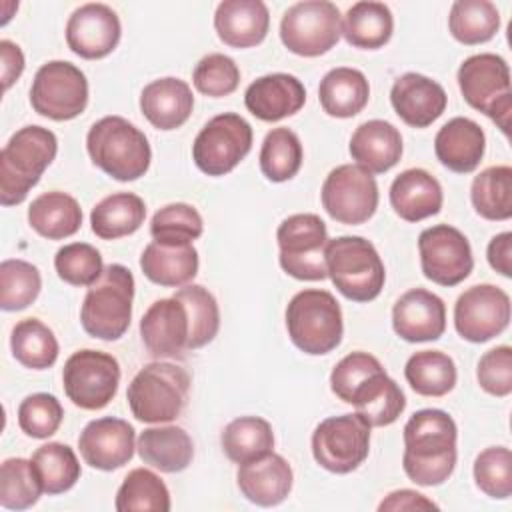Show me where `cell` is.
Masks as SVG:
<instances>
[{
    "instance_id": "cell-1",
    "label": "cell",
    "mask_w": 512,
    "mask_h": 512,
    "mask_svg": "<svg viewBox=\"0 0 512 512\" xmlns=\"http://www.w3.org/2000/svg\"><path fill=\"white\" fill-rule=\"evenodd\" d=\"M458 428L454 418L438 408H424L404 426L402 468L418 486H440L456 468Z\"/></svg>"
},
{
    "instance_id": "cell-2",
    "label": "cell",
    "mask_w": 512,
    "mask_h": 512,
    "mask_svg": "<svg viewBox=\"0 0 512 512\" xmlns=\"http://www.w3.org/2000/svg\"><path fill=\"white\" fill-rule=\"evenodd\" d=\"M58 152L56 134L44 126H24L16 130L0 152V202L14 206L26 200L40 182L44 170Z\"/></svg>"
},
{
    "instance_id": "cell-3",
    "label": "cell",
    "mask_w": 512,
    "mask_h": 512,
    "mask_svg": "<svg viewBox=\"0 0 512 512\" xmlns=\"http://www.w3.org/2000/svg\"><path fill=\"white\" fill-rule=\"evenodd\" d=\"M86 150L94 166L120 182H132L150 168L152 150L146 134L122 116H104L86 134Z\"/></svg>"
},
{
    "instance_id": "cell-4",
    "label": "cell",
    "mask_w": 512,
    "mask_h": 512,
    "mask_svg": "<svg viewBox=\"0 0 512 512\" xmlns=\"http://www.w3.org/2000/svg\"><path fill=\"white\" fill-rule=\"evenodd\" d=\"M324 262L332 284L352 302H370L384 288V262L374 244L362 236L328 240Z\"/></svg>"
},
{
    "instance_id": "cell-5",
    "label": "cell",
    "mask_w": 512,
    "mask_h": 512,
    "mask_svg": "<svg viewBox=\"0 0 512 512\" xmlns=\"http://www.w3.org/2000/svg\"><path fill=\"white\" fill-rule=\"evenodd\" d=\"M134 276L122 264H108L100 278L88 286L80 308V322L88 336L118 340L130 326Z\"/></svg>"
},
{
    "instance_id": "cell-6",
    "label": "cell",
    "mask_w": 512,
    "mask_h": 512,
    "mask_svg": "<svg viewBox=\"0 0 512 512\" xmlns=\"http://www.w3.org/2000/svg\"><path fill=\"white\" fill-rule=\"evenodd\" d=\"M190 374L172 362H150L138 370L126 390L130 412L148 424L172 422L186 406Z\"/></svg>"
},
{
    "instance_id": "cell-7",
    "label": "cell",
    "mask_w": 512,
    "mask_h": 512,
    "mask_svg": "<svg viewBox=\"0 0 512 512\" xmlns=\"http://www.w3.org/2000/svg\"><path fill=\"white\" fill-rule=\"evenodd\" d=\"M286 328L292 344L304 354H328L344 334L340 304L328 290H300L286 306Z\"/></svg>"
},
{
    "instance_id": "cell-8",
    "label": "cell",
    "mask_w": 512,
    "mask_h": 512,
    "mask_svg": "<svg viewBox=\"0 0 512 512\" xmlns=\"http://www.w3.org/2000/svg\"><path fill=\"white\" fill-rule=\"evenodd\" d=\"M458 88L464 100L486 114L508 136L512 92L510 68L506 60L492 52H480L466 58L458 68Z\"/></svg>"
},
{
    "instance_id": "cell-9",
    "label": "cell",
    "mask_w": 512,
    "mask_h": 512,
    "mask_svg": "<svg viewBox=\"0 0 512 512\" xmlns=\"http://www.w3.org/2000/svg\"><path fill=\"white\" fill-rule=\"evenodd\" d=\"M342 36V14L328 0H304L292 4L280 20L282 44L298 56L326 54Z\"/></svg>"
},
{
    "instance_id": "cell-10",
    "label": "cell",
    "mask_w": 512,
    "mask_h": 512,
    "mask_svg": "<svg viewBox=\"0 0 512 512\" xmlns=\"http://www.w3.org/2000/svg\"><path fill=\"white\" fill-rule=\"evenodd\" d=\"M280 266L296 280H324L328 276L324 248L328 244L326 224L318 214H292L276 232Z\"/></svg>"
},
{
    "instance_id": "cell-11",
    "label": "cell",
    "mask_w": 512,
    "mask_h": 512,
    "mask_svg": "<svg viewBox=\"0 0 512 512\" xmlns=\"http://www.w3.org/2000/svg\"><path fill=\"white\" fill-rule=\"evenodd\" d=\"M370 424L360 412L324 418L312 432V456L328 472L348 474L370 452Z\"/></svg>"
},
{
    "instance_id": "cell-12",
    "label": "cell",
    "mask_w": 512,
    "mask_h": 512,
    "mask_svg": "<svg viewBox=\"0 0 512 512\" xmlns=\"http://www.w3.org/2000/svg\"><path fill=\"white\" fill-rule=\"evenodd\" d=\"M30 104L36 114L64 122L80 116L88 104L84 72L66 60H50L38 68L30 86Z\"/></svg>"
},
{
    "instance_id": "cell-13",
    "label": "cell",
    "mask_w": 512,
    "mask_h": 512,
    "mask_svg": "<svg viewBox=\"0 0 512 512\" xmlns=\"http://www.w3.org/2000/svg\"><path fill=\"white\" fill-rule=\"evenodd\" d=\"M252 148V126L234 112L210 118L192 144V160L208 176L232 172Z\"/></svg>"
},
{
    "instance_id": "cell-14",
    "label": "cell",
    "mask_w": 512,
    "mask_h": 512,
    "mask_svg": "<svg viewBox=\"0 0 512 512\" xmlns=\"http://www.w3.org/2000/svg\"><path fill=\"white\" fill-rule=\"evenodd\" d=\"M120 384L118 360L102 350L74 352L62 370V386L68 400L82 410H100L110 404Z\"/></svg>"
},
{
    "instance_id": "cell-15",
    "label": "cell",
    "mask_w": 512,
    "mask_h": 512,
    "mask_svg": "<svg viewBox=\"0 0 512 512\" xmlns=\"http://www.w3.org/2000/svg\"><path fill=\"white\" fill-rule=\"evenodd\" d=\"M320 198L332 220L356 226L374 216L378 208V184L362 166L340 164L328 172Z\"/></svg>"
},
{
    "instance_id": "cell-16",
    "label": "cell",
    "mask_w": 512,
    "mask_h": 512,
    "mask_svg": "<svg viewBox=\"0 0 512 512\" xmlns=\"http://www.w3.org/2000/svg\"><path fill=\"white\" fill-rule=\"evenodd\" d=\"M420 266L428 280L440 286H456L474 268L468 238L450 224H436L418 236Z\"/></svg>"
},
{
    "instance_id": "cell-17",
    "label": "cell",
    "mask_w": 512,
    "mask_h": 512,
    "mask_svg": "<svg viewBox=\"0 0 512 512\" xmlns=\"http://www.w3.org/2000/svg\"><path fill=\"white\" fill-rule=\"evenodd\" d=\"M510 324V296L494 284L466 288L454 304L456 332L474 344L502 334Z\"/></svg>"
},
{
    "instance_id": "cell-18",
    "label": "cell",
    "mask_w": 512,
    "mask_h": 512,
    "mask_svg": "<svg viewBox=\"0 0 512 512\" xmlns=\"http://www.w3.org/2000/svg\"><path fill=\"white\" fill-rule=\"evenodd\" d=\"M120 36L122 26L118 14L100 2L78 6L66 24V44L84 60L108 56L118 46Z\"/></svg>"
},
{
    "instance_id": "cell-19",
    "label": "cell",
    "mask_w": 512,
    "mask_h": 512,
    "mask_svg": "<svg viewBox=\"0 0 512 512\" xmlns=\"http://www.w3.org/2000/svg\"><path fill=\"white\" fill-rule=\"evenodd\" d=\"M136 434L128 420L104 416L88 422L78 436V450L84 462L96 470H116L134 456Z\"/></svg>"
},
{
    "instance_id": "cell-20",
    "label": "cell",
    "mask_w": 512,
    "mask_h": 512,
    "mask_svg": "<svg viewBox=\"0 0 512 512\" xmlns=\"http://www.w3.org/2000/svg\"><path fill=\"white\" fill-rule=\"evenodd\" d=\"M140 336L154 358H182L188 350L190 320L184 304L170 296L160 298L144 312Z\"/></svg>"
},
{
    "instance_id": "cell-21",
    "label": "cell",
    "mask_w": 512,
    "mask_h": 512,
    "mask_svg": "<svg viewBox=\"0 0 512 512\" xmlns=\"http://www.w3.org/2000/svg\"><path fill=\"white\" fill-rule=\"evenodd\" d=\"M392 328L406 342L438 340L446 330V304L430 290L412 288L396 300Z\"/></svg>"
},
{
    "instance_id": "cell-22",
    "label": "cell",
    "mask_w": 512,
    "mask_h": 512,
    "mask_svg": "<svg viewBox=\"0 0 512 512\" xmlns=\"http://www.w3.org/2000/svg\"><path fill=\"white\" fill-rule=\"evenodd\" d=\"M390 102L402 122L412 128H426L442 116L448 96L436 80L418 72H406L394 80Z\"/></svg>"
},
{
    "instance_id": "cell-23",
    "label": "cell",
    "mask_w": 512,
    "mask_h": 512,
    "mask_svg": "<svg viewBox=\"0 0 512 512\" xmlns=\"http://www.w3.org/2000/svg\"><path fill=\"white\" fill-rule=\"evenodd\" d=\"M306 102L304 84L286 72L256 78L244 92V104L262 122H278L296 114Z\"/></svg>"
},
{
    "instance_id": "cell-24",
    "label": "cell",
    "mask_w": 512,
    "mask_h": 512,
    "mask_svg": "<svg viewBox=\"0 0 512 512\" xmlns=\"http://www.w3.org/2000/svg\"><path fill=\"white\" fill-rule=\"evenodd\" d=\"M236 482L242 496L252 504L276 506L288 498L294 474L284 456L268 452L256 460L238 464Z\"/></svg>"
},
{
    "instance_id": "cell-25",
    "label": "cell",
    "mask_w": 512,
    "mask_h": 512,
    "mask_svg": "<svg viewBox=\"0 0 512 512\" xmlns=\"http://www.w3.org/2000/svg\"><path fill=\"white\" fill-rule=\"evenodd\" d=\"M270 26V12L262 0H224L216 6L214 28L230 48L260 44Z\"/></svg>"
},
{
    "instance_id": "cell-26",
    "label": "cell",
    "mask_w": 512,
    "mask_h": 512,
    "mask_svg": "<svg viewBox=\"0 0 512 512\" xmlns=\"http://www.w3.org/2000/svg\"><path fill=\"white\" fill-rule=\"evenodd\" d=\"M486 150V136L480 124L456 116L448 120L434 138V152L442 166L456 174H468L478 168Z\"/></svg>"
},
{
    "instance_id": "cell-27",
    "label": "cell",
    "mask_w": 512,
    "mask_h": 512,
    "mask_svg": "<svg viewBox=\"0 0 512 512\" xmlns=\"http://www.w3.org/2000/svg\"><path fill=\"white\" fill-rule=\"evenodd\" d=\"M194 96L188 82L166 76L152 80L140 94V110L144 118L158 130H176L192 114Z\"/></svg>"
},
{
    "instance_id": "cell-28",
    "label": "cell",
    "mask_w": 512,
    "mask_h": 512,
    "mask_svg": "<svg viewBox=\"0 0 512 512\" xmlns=\"http://www.w3.org/2000/svg\"><path fill=\"white\" fill-rule=\"evenodd\" d=\"M350 156L370 174H384L402 158L400 130L386 120L360 124L350 138Z\"/></svg>"
},
{
    "instance_id": "cell-29",
    "label": "cell",
    "mask_w": 512,
    "mask_h": 512,
    "mask_svg": "<svg viewBox=\"0 0 512 512\" xmlns=\"http://www.w3.org/2000/svg\"><path fill=\"white\" fill-rule=\"evenodd\" d=\"M444 202L440 182L424 168L400 172L390 186V204L406 222H420L440 212Z\"/></svg>"
},
{
    "instance_id": "cell-30",
    "label": "cell",
    "mask_w": 512,
    "mask_h": 512,
    "mask_svg": "<svg viewBox=\"0 0 512 512\" xmlns=\"http://www.w3.org/2000/svg\"><path fill=\"white\" fill-rule=\"evenodd\" d=\"M136 448L144 464L166 474L186 470L194 458L192 438L176 424L146 428L138 436Z\"/></svg>"
},
{
    "instance_id": "cell-31",
    "label": "cell",
    "mask_w": 512,
    "mask_h": 512,
    "mask_svg": "<svg viewBox=\"0 0 512 512\" xmlns=\"http://www.w3.org/2000/svg\"><path fill=\"white\" fill-rule=\"evenodd\" d=\"M144 276L166 288H180L192 282L198 272V252L192 244H164L152 240L142 256Z\"/></svg>"
},
{
    "instance_id": "cell-32",
    "label": "cell",
    "mask_w": 512,
    "mask_h": 512,
    "mask_svg": "<svg viewBox=\"0 0 512 512\" xmlns=\"http://www.w3.org/2000/svg\"><path fill=\"white\" fill-rule=\"evenodd\" d=\"M318 98L328 116L352 118L368 104L370 84L360 70L338 66L326 72L320 80Z\"/></svg>"
},
{
    "instance_id": "cell-33",
    "label": "cell",
    "mask_w": 512,
    "mask_h": 512,
    "mask_svg": "<svg viewBox=\"0 0 512 512\" xmlns=\"http://www.w3.org/2000/svg\"><path fill=\"white\" fill-rule=\"evenodd\" d=\"M28 224L48 240H64L80 230L82 208L74 196L50 190L28 206Z\"/></svg>"
},
{
    "instance_id": "cell-34",
    "label": "cell",
    "mask_w": 512,
    "mask_h": 512,
    "mask_svg": "<svg viewBox=\"0 0 512 512\" xmlns=\"http://www.w3.org/2000/svg\"><path fill=\"white\" fill-rule=\"evenodd\" d=\"M350 404L368 420L370 426H388L404 412L406 396L386 370H380L356 388Z\"/></svg>"
},
{
    "instance_id": "cell-35",
    "label": "cell",
    "mask_w": 512,
    "mask_h": 512,
    "mask_svg": "<svg viewBox=\"0 0 512 512\" xmlns=\"http://www.w3.org/2000/svg\"><path fill=\"white\" fill-rule=\"evenodd\" d=\"M394 18L384 2H356L342 16V36L354 48L378 50L392 38Z\"/></svg>"
},
{
    "instance_id": "cell-36",
    "label": "cell",
    "mask_w": 512,
    "mask_h": 512,
    "mask_svg": "<svg viewBox=\"0 0 512 512\" xmlns=\"http://www.w3.org/2000/svg\"><path fill=\"white\" fill-rule=\"evenodd\" d=\"M146 218V204L132 192H116L102 198L90 212L92 232L102 240L134 234Z\"/></svg>"
},
{
    "instance_id": "cell-37",
    "label": "cell",
    "mask_w": 512,
    "mask_h": 512,
    "mask_svg": "<svg viewBox=\"0 0 512 512\" xmlns=\"http://www.w3.org/2000/svg\"><path fill=\"white\" fill-rule=\"evenodd\" d=\"M410 388L420 396H444L456 386V364L442 350H420L412 354L404 366Z\"/></svg>"
},
{
    "instance_id": "cell-38",
    "label": "cell",
    "mask_w": 512,
    "mask_h": 512,
    "mask_svg": "<svg viewBox=\"0 0 512 512\" xmlns=\"http://www.w3.org/2000/svg\"><path fill=\"white\" fill-rule=\"evenodd\" d=\"M220 444L232 462L244 464L272 452L274 432L270 422L260 416H240L224 426Z\"/></svg>"
},
{
    "instance_id": "cell-39",
    "label": "cell",
    "mask_w": 512,
    "mask_h": 512,
    "mask_svg": "<svg viewBox=\"0 0 512 512\" xmlns=\"http://www.w3.org/2000/svg\"><path fill=\"white\" fill-rule=\"evenodd\" d=\"M450 34L466 44L476 46L492 40L500 28V12L488 0H456L448 16Z\"/></svg>"
},
{
    "instance_id": "cell-40",
    "label": "cell",
    "mask_w": 512,
    "mask_h": 512,
    "mask_svg": "<svg viewBox=\"0 0 512 512\" xmlns=\"http://www.w3.org/2000/svg\"><path fill=\"white\" fill-rule=\"evenodd\" d=\"M474 210L486 220H508L512 216V168L506 164L484 168L470 186Z\"/></svg>"
},
{
    "instance_id": "cell-41",
    "label": "cell",
    "mask_w": 512,
    "mask_h": 512,
    "mask_svg": "<svg viewBox=\"0 0 512 512\" xmlns=\"http://www.w3.org/2000/svg\"><path fill=\"white\" fill-rule=\"evenodd\" d=\"M12 356L30 370H46L58 358V340L54 332L38 318L16 322L10 334Z\"/></svg>"
},
{
    "instance_id": "cell-42",
    "label": "cell",
    "mask_w": 512,
    "mask_h": 512,
    "mask_svg": "<svg viewBox=\"0 0 512 512\" xmlns=\"http://www.w3.org/2000/svg\"><path fill=\"white\" fill-rule=\"evenodd\" d=\"M114 508L118 512H168L170 492L156 472L134 468L120 484Z\"/></svg>"
},
{
    "instance_id": "cell-43",
    "label": "cell",
    "mask_w": 512,
    "mask_h": 512,
    "mask_svg": "<svg viewBox=\"0 0 512 512\" xmlns=\"http://www.w3.org/2000/svg\"><path fill=\"white\" fill-rule=\"evenodd\" d=\"M32 466L42 482L44 494H62L80 480V462L76 452L62 442H48L32 454Z\"/></svg>"
},
{
    "instance_id": "cell-44",
    "label": "cell",
    "mask_w": 512,
    "mask_h": 512,
    "mask_svg": "<svg viewBox=\"0 0 512 512\" xmlns=\"http://www.w3.org/2000/svg\"><path fill=\"white\" fill-rule=\"evenodd\" d=\"M302 142L290 128H272L260 148V170L270 182L294 178L302 166Z\"/></svg>"
},
{
    "instance_id": "cell-45",
    "label": "cell",
    "mask_w": 512,
    "mask_h": 512,
    "mask_svg": "<svg viewBox=\"0 0 512 512\" xmlns=\"http://www.w3.org/2000/svg\"><path fill=\"white\" fill-rule=\"evenodd\" d=\"M174 298H178L188 312V350H198L212 342L220 328V310L212 292L202 284H186L174 292Z\"/></svg>"
},
{
    "instance_id": "cell-46",
    "label": "cell",
    "mask_w": 512,
    "mask_h": 512,
    "mask_svg": "<svg viewBox=\"0 0 512 512\" xmlns=\"http://www.w3.org/2000/svg\"><path fill=\"white\" fill-rule=\"evenodd\" d=\"M44 492L42 482L26 458H6L0 468V504L6 510H26Z\"/></svg>"
},
{
    "instance_id": "cell-47",
    "label": "cell",
    "mask_w": 512,
    "mask_h": 512,
    "mask_svg": "<svg viewBox=\"0 0 512 512\" xmlns=\"http://www.w3.org/2000/svg\"><path fill=\"white\" fill-rule=\"evenodd\" d=\"M42 278L34 264L8 258L0 264V308L16 312L28 308L40 294Z\"/></svg>"
},
{
    "instance_id": "cell-48",
    "label": "cell",
    "mask_w": 512,
    "mask_h": 512,
    "mask_svg": "<svg viewBox=\"0 0 512 512\" xmlns=\"http://www.w3.org/2000/svg\"><path fill=\"white\" fill-rule=\"evenodd\" d=\"M204 232L200 212L186 202H174L160 208L150 222V234L164 244H192Z\"/></svg>"
},
{
    "instance_id": "cell-49",
    "label": "cell",
    "mask_w": 512,
    "mask_h": 512,
    "mask_svg": "<svg viewBox=\"0 0 512 512\" xmlns=\"http://www.w3.org/2000/svg\"><path fill=\"white\" fill-rule=\"evenodd\" d=\"M474 482L490 498L506 500L512 494V452L506 446H490L474 460Z\"/></svg>"
},
{
    "instance_id": "cell-50",
    "label": "cell",
    "mask_w": 512,
    "mask_h": 512,
    "mask_svg": "<svg viewBox=\"0 0 512 512\" xmlns=\"http://www.w3.org/2000/svg\"><path fill=\"white\" fill-rule=\"evenodd\" d=\"M54 268L72 286H92L104 272L100 252L86 242L64 244L54 256Z\"/></svg>"
},
{
    "instance_id": "cell-51",
    "label": "cell",
    "mask_w": 512,
    "mask_h": 512,
    "mask_svg": "<svg viewBox=\"0 0 512 512\" xmlns=\"http://www.w3.org/2000/svg\"><path fill=\"white\" fill-rule=\"evenodd\" d=\"M64 418L60 400L48 392L26 396L18 406V426L30 438H50L56 434Z\"/></svg>"
},
{
    "instance_id": "cell-52",
    "label": "cell",
    "mask_w": 512,
    "mask_h": 512,
    "mask_svg": "<svg viewBox=\"0 0 512 512\" xmlns=\"http://www.w3.org/2000/svg\"><path fill=\"white\" fill-rule=\"evenodd\" d=\"M192 82L200 94L210 98H222L238 88L240 68L230 56L212 52L200 58L192 72Z\"/></svg>"
},
{
    "instance_id": "cell-53",
    "label": "cell",
    "mask_w": 512,
    "mask_h": 512,
    "mask_svg": "<svg viewBox=\"0 0 512 512\" xmlns=\"http://www.w3.org/2000/svg\"><path fill=\"white\" fill-rule=\"evenodd\" d=\"M380 370L384 368L376 356L360 350L350 352L334 366L330 374V388L342 402L350 404V398L356 392V388Z\"/></svg>"
},
{
    "instance_id": "cell-54",
    "label": "cell",
    "mask_w": 512,
    "mask_h": 512,
    "mask_svg": "<svg viewBox=\"0 0 512 512\" xmlns=\"http://www.w3.org/2000/svg\"><path fill=\"white\" fill-rule=\"evenodd\" d=\"M476 378L482 390L492 396H508L512 392V348L496 346L482 354L476 368Z\"/></svg>"
},
{
    "instance_id": "cell-55",
    "label": "cell",
    "mask_w": 512,
    "mask_h": 512,
    "mask_svg": "<svg viewBox=\"0 0 512 512\" xmlns=\"http://www.w3.org/2000/svg\"><path fill=\"white\" fill-rule=\"evenodd\" d=\"M380 512H398V510H438V504L426 498L424 494L410 490V488H400L390 492L380 504Z\"/></svg>"
},
{
    "instance_id": "cell-56",
    "label": "cell",
    "mask_w": 512,
    "mask_h": 512,
    "mask_svg": "<svg viewBox=\"0 0 512 512\" xmlns=\"http://www.w3.org/2000/svg\"><path fill=\"white\" fill-rule=\"evenodd\" d=\"M488 264L502 276H512V232L496 234L486 248Z\"/></svg>"
},
{
    "instance_id": "cell-57",
    "label": "cell",
    "mask_w": 512,
    "mask_h": 512,
    "mask_svg": "<svg viewBox=\"0 0 512 512\" xmlns=\"http://www.w3.org/2000/svg\"><path fill=\"white\" fill-rule=\"evenodd\" d=\"M0 68H2V86L8 90L24 72V54L18 44L12 40H0Z\"/></svg>"
}]
</instances>
